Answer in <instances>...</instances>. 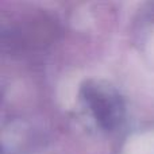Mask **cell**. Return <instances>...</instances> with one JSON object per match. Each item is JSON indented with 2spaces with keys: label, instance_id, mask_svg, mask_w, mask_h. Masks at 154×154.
Here are the masks:
<instances>
[{
  "label": "cell",
  "instance_id": "6da1fadb",
  "mask_svg": "<svg viewBox=\"0 0 154 154\" xmlns=\"http://www.w3.org/2000/svg\"><path fill=\"white\" fill-rule=\"evenodd\" d=\"M82 99L89 106L99 125L106 130L114 128L122 118V103L119 96L114 92L101 89L97 85L87 84L82 87Z\"/></svg>",
  "mask_w": 154,
  "mask_h": 154
}]
</instances>
